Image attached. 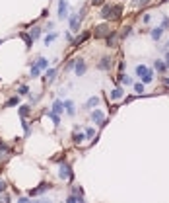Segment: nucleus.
<instances>
[{
	"mask_svg": "<svg viewBox=\"0 0 169 203\" xmlns=\"http://www.w3.org/2000/svg\"><path fill=\"white\" fill-rule=\"evenodd\" d=\"M91 121H93V123H97V125H103V123H105V113H103V111H99V110L91 111Z\"/></svg>",
	"mask_w": 169,
	"mask_h": 203,
	"instance_id": "nucleus-4",
	"label": "nucleus"
},
{
	"mask_svg": "<svg viewBox=\"0 0 169 203\" xmlns=\"http://www.w3.org/2000/svg\"><path fill=\"white\" fill-rule=\"evenodd\" d=\"M109 67H111V59H109V55L101 57V61H99V70H109Z\"/></svg>",
	"mask_w": 169,
	"mask_h": 203,
	"instance_id": "nucleus-7",
	"label": "nucleus"
},
{
	"mask_svg": "<svg viewBox=\"0 0 169 203\" xmlns=\"http://www.w3.org/2000/svg\"><path fill=\"white\" fill-rule=\"evenodd\" d=\"M119 80H121V84H127V86H130V84H132V80H130V78H128L127 74H121Z\"/></svg>",
	"mask_w": 169,
	"mask_h": 203,
	"instance_id": "nucleus-28",
	"label": "nucleus"
},
{
	"mask_svg": "<svg viewBox=\"0 0 169 203\" xmlns=\"http://www.w3.org/2000/svg\"><path fill=\"white\" fill-rule=\"evenodd\" d=\"M0 150H8V147H6V144H4L2 141H0Z\"/></svg>",
	"mask_w": 169,
	"mask_h": 203,
	"instance_id": "nucleus-36",
	"label": "nucleus"
},
{
	"mask_svg": "<svg viewBox=\"0 0 169 203\" xmlns=\"http://www.w3.org/2000/svg\"><path fill=\"white\" fill-rule=\"evenodd\" d=\"M97 104H99V98H97V96H93V98H90V100H87L86 107H95Z\"/></svg>",
	"mask_w": 169,
	"mask_h": 203,
	"instance_id": "nucleus-22",
	"label": "nucleus"
},
{
	"mask_svg": "<svg viewBox=\"0 0 169 203\" xmlns=\"http://www.w3.org/2000/svg\"><path fill=\"white\" fill-rule=\"evenodd\" d=\"M58 176H60L62 180H66V182H72V180H74V176H72V168H70V164L62 162V164H60V168H58Z\"/></svg>",
	"mask_w": 169,
	"mask_h": 203,
	"instance_id": "nucleus-3",
	"label": "nucleus"
},
{
	"mask_svg": "<svg viewBox=\"0 0 169 203\" xmlns=\"http://www.w3.org/2000/svg\"><path fill=\"white\" fill-rule=\"evenodd\" d=\"M84 137H86V135H82V133H74V143H82Z\"/></svg>",
	"mask_w": 169,
	"mask_h": 203,
	"instance_id": "nucleus-30",
	"label": "nucleus"
},
{
	"mask_svg": "<svg viewBox=\"0 0 169 203\" xmlns=\"http://www.w3.org/2000/svg\"><path fill=\"white\" fill-rule=\"evenodd\" d=\"M91 2H93V4H101V2H103V0H91Z\"/></svg>",
	"mask_w": 169,
	"mask_h": 203,
	"instance_id": "nucleus-38",
	"label": "nucleus"
},
{
	"mask_svg": "<svg viewBox=\"0 0 169 203\" xmlns=\"http://www.w3.org/2000/svg\"><path fill=\"white\" fill-rule=\"evenodd\" d=\"M153 68H156L158 72H165L167 64H165V61H156V63H153Z\"/></svg>",
	"mask_w": 169,
	"mask_h": 203,
	"instance_id": "nucleus-12",
	"label": "nucleus"
},
{
	"mask_svg": "<svg viewBox=\"0 0 169 203\" xmlns=\"http://www.w3.org/2000/svg\"><path fill=\"white\" fill-rule=\"evenodd\" d=\"M41 74V68L37 67V64H31V70H29V76H31V78H37Z\"/></svg>",
	"mask_w": 169,
	"mask_h": 203,
	"instance_id": "nucleus-15",
	"label": "nucleus"
},
{
	"mask_svg": "<svg viewBox=\"0 0 169 203\" xmlns=\"http://www.w3.org/2000/svg\"><path fill=\"white\" fill-rule=\"evenodd\" d=\"M35 64H37V67L43 70V68H47V64H49V63H47V59H43V57H41V59H37V61H35Z\"/></svg>",
	"mask_w": 169,
	"mask_h": 203,
	"instance_id": "nucleus-24",
	"label": "nucleus"
},
{
	"mask_svg": "<svg viewBox=\"0 0 169 203\" xmlns=\"http://www.w3.org/2000/svg\"><path fill=\"white\" fill-rule=\"evenodd\" d=\"M87 37H90V33H87V31H84V33H80L76 39H72V43H74V45H80V43H84Z\"/></svg>",
	"mask_w": 169,
	"mask_h": 203,
	"instance_id": "nucleus-11",
	"label": "nucleus"
},
{
	"mask_svg": "<svg viewBox=\"0 0 169 203\" xmlns=\"http://www.w3.org/2000/svg\"><path fill=\"white\" fill-rule=\"evenodd\" d=\"M20 104V98L16 96V98H10L8 102H6V106H8V107H12V106H18Z\"/></svg>",
	"mask_w": 169,
	"mask_h": 203,
	"instance_id": "nucleus-26",
	"label": "nucleus"
},
{
	"mask_svg": "<svg viewBox=\"0 0 169 203\" xmlns=\"http://www.w3.org/2000/svg\"><path fill=\"white\" fill-rule=\"evenodd\" d=\"M146 2H148V0H140V4H146Z\"/></svg>",
	"mask_w": 169,
	"mask_h": 203,
	"instance_id": "nucleus-40",
	"label": "nucleus"
},
{
	"mask_svg": "<svg viewBox=\"0 0 169 203\" xmlns=\"http://www.w3.org/2000/svg\"><path fill=\"white\" fill-rule=\"evenodd\" d=\"M161 33H163V30H161V27H156V30L152 31V37L156 39V41H159V37H161Z\"/></svg>",
	"mask_w": 169,
	"mask_h": 203,
	"instance_id": "nucleus-23",
	"label": "nucleus"
},
{
	"mask_svg": "<svg viewBox=\"0 0 169 203\" xmlns=\"http://www.w3.org/2000/svg\"><path fill=\"white\" fill-rule=\"evenodd\" d=\"M29 110H31V106H21L20 107V117H27V113H29Z\"/></svg>",
	"mask_w": 169,
	"mask_h": 203,
	"instance_id": "nucleus-21",
	"label": "nucleus"
},
{
	"mask_svg": "<svg viewBox=\"0 0 169 203\" xmlns=\"http://www.w3.org/2000/svg\"><path fill=\"white\" fill-rule=\"evenodd\" d=\"M6 190V182H2V180H0V191H4Z\"/></svg>",
	"mask_w": 169,
	"mask_h": 203,
	"instance_id": "nucleus-35",
	"label": "nucleus"
},
{
	"mask_svg": "<svg viewBox=\"0 0 169 203\" xmlns=\"http://www.w3.org/2000/svg\"><path fill=\"white\" fill-rule=\"evenodd\" d=\"M62 104H64V110L68 111V115H74V104H72V100H66Z\"/></svg>",
	"mask_w": 169,
	"mask_h": 203,
	"instance_id": "nucleus-14",
	"label": "nucleus"
},
{
	"mask_svg": "<svg viewBox=\"0 0 169 203\" xmlns=\"http://www.w3.org/2000/svg\"><path fill=\"white\" fill-rule=\"evenodd\" d=\"M58 16L60 18L68 16V4H66V0H58Z\"/></svg>",
	"mask_w": 169,
	"mask_h": 203,
	"instance_id": "nucleus-6",
	"label": "nucleus"
},
{
	"mask_svg": "<svg viewBox=\"0 0 169 203\" xmlns=\"http://www.w3.org/2000/svg\"><path fill=\"white\" fill-rule=\"evenodd\" d=\"M24 131H25V137L31 135V129H29V125H27V121H25V119H24Z\"/></svg>",
	"mask_w": 169,
	"mask_h": 203,
	"instance_id": "nucleus-32",
	"label": "nucleus"
},
{
	"mask_svg": "<svg viewBox=\"0 0 169 203\" xmlns=\"http://www.w3.org/2000/svg\"><path fill=\"white\" fill-rule=\"evenodd\" d=\"M18 92H20V94H29V86H25V84H21Z\"/></svg>",
	"mask_w": 169,
	"mask_h": 203,
	"instance_id": "nucleus-31",
	"label": "nucleus"
},
{
	"mask_svg": "<svg viewBox=\"0 0 169 203\" xmlns=\"http://www.w3.org/2000/svg\"><path fill=\"white\" fill-rule=\"evenodd\" d=\"M105 39H107V45H109V47H115V45H117V33H111V35H107Z\"/></svg>",
	"mask_w": 169,
	"mask_h": 203,
	"instance_id": "nucleus-17",
	"label": "nucleus"
},
{
	"mask_svg": "<svg viewBox=\"0 0 169 203\" xmlns=\"http://www.w3.org/2000/svg\"><path fill=\"white\" fill-rule=\"evenodd\" d=\"M62 110H64V104L56 100L55 104H53V110H51V111H55V113H58V115H60V113H62Z\"/></svg>",
	"mask_w": 169,
	"mask_h": 203,
	"instance_id": "nucleus-13",
	"label": "nucleus"
},
{
	"mask_svg": "<svg viewBox=\"0 0 169 203\" xmlns=\"http://www.w3.org/2000/svg\"><path fill=\"white\" fill-rule=\"evenodd\" d=\"M47 115H49V117L51 119H53V123H55V125H58V123H60V117H58V113H55V111H47Z\"/></svg>",
	"mask_w": 169,
	"mask_h": 203,
	"instance_id": "nucleus-20",
	"label": "nucleus"
},
{
	"mask_svg": "<svg viewBox=\"0 0 169 203\" xmlns=\"http://www.w3.org/2000/svg\"><path fill=\"white\" fill-rule=\"evenodd\" d=\"M66 201L68 203H76V201H84L82 195H70V197H66Z\"/></svg>",
	"mask_w": 169,
	"mask_h": 203,
	"instance_id": "nucleus-25",
	"label": "nucleus"
},
{
	"mask_svg": "<svg viewBox=\"0 0 169 203\" xmlns=\"http://www.w3.org/2000/svg\"><path fill=\"white\" fill-rule=\"evenodd\" d=\"M165 64H167V68H169V53H165Z\"/></svg>",
	"mask_w": 169,
	"mask_h": 203,
	"instance_id": "nucleus-37",
	"label": "nucleus"
},
{
	"mask_svg": "<svg viewBox=\"0 0 169 203\" xmlns=\"http://www.w3.org/2000/svg\"><path fill=\"white\" fill-rule=\"evenodd\" d=\"M122 14V6H103L101 10V16L105 20H117Z\"/></svg>",
	"mask_w": 169,
	"mask_h": 203,
	"instance_id": "nucleus-1",
	"label": "nucleus"
},
{
	"mask_svg": "<svg viewBox=\"0 0 169 203\" xmlns=\"http://www.w3.org/2000/svg\"><path fill=\"white\" fill-rule=\"evenodd\" d=\"M56 72H58L56 68H49V70L45 72V82H47V84L55 80V76H56Z\"/></svg>",
	"mask_w": 169,
	"mask_h": 203,
	"instance_id": "nucleus-10",
	"label": "nucleus"
},
{
	"mask_svg": "<svg viewBox=\"0 0 169 203\" xmlns=\"http://www.w3.org/2000/svg\"><path fill=\"white\" fill-rule=\"evenodd\" d=\"M29 35H31V39L35 41V39H37V37H39V35H41V27H39V26H35V27H33V30H31V31H29Z\"/></svg>",
	"mask_w": 169,
	"mask_h": 203,
	"instance_id": "nucleus-19",
	"label": "nucleus"
},
{
	"mask_svg": "<svg viewBox=\"0 0 169 203\" xmlns=\"http://www.w3.org/2000/svg\"><path fill=\"white\" fill-rule=\"evenodd\" d=\"M93 133H95L93 129H86V133H84V135H86V139H91V137H93Z\"/></svg>",
	"mask_w": 169,
	"mask_h": 203,
	"instance_id": "nucleus-33",
	"label": "nucleus"
},
{
	"mask_svg": "<svg viewBox=\"0 0 169 203\" xmlns=\"http://www.w3.org/2000/svg\"><path fill=\"white\" fill-rule=\"evenodd\" d=\"M163 84H165L167 88H169V78H165V80H163Z\"/></svg>",
	"mask_w": 169,
	"mask_h": 203,
	"instance_id": "nucleus-39",
	"label": "nucleus"
},
{
	"mask_svg": "<svg viewBox=\"0 0 169 203\" xmlns=\"http://www.w3.org/2000/svg\"><path fill=\"white\" fill-rule=\"evenodd\" d=\"M78 27H80V16H76V14H74V16H70V30L76 31Z\"/></svg>",
	"mask_w": 169,
	"mask_h": 203,
	"instance_id": "nucleus-9",
	"label": "nucleus"
},
{
	"mask_svg": "<svg viewBox=\"0 0 169 203\" xmlns=\"http://www.w3.org/2000/svg\"><path fill=\"white\" fill-rule=\"evenodd\" d=\"M134 92H136V94H144V82L134 84Z\"/></svg>",
	"mask_w": 169,
	"mask_h": 203,
	"instance_id": "nucleus-29",
	"label": "nucleus"
},
{
	"mask_svg": "<svg viewBox=\"0 0 169 203\" xmlns=\"http://www.w3.org/2000/svg\"><path fill=\"white\" fill-rule=\"evenodd\" d=\"M56 39V33H49L47 37H45V45H51V43H53Z\"/></svg>",
	"mask_w": 169,
	"mask_h": 203,
	"instance_id": "nucleus-27",
	"label": "nucleus"
},
{
	"mask_svg": "<svg viewBox=\"0 0 169 203\" xmlns=\"http://www.w3.org/2000/svg\"><path fill=\"white\" fill-rule=\"evenodd\" d=\"M107 31H109V26L105 24V26H101V27H97V30H95V35H97V37H103Z\"/></svg>",
	"mask_w": 169,
	"mask_h": 203,
	"instance_id": "nucleus-16",
	"label": "nucleus"
},
{
	"mask_svg": "<svg viewBox=\"0 0 169 203\" xmlns=\"http://www.w3.org/2000/svg\"><path fill=\"white\" fill-rule=\"evenodd\" d=\"M49 184H41V186H37V187H35V190H31V191H29V195H39V193H43V191H47L49 190Z\"/></svg>",
	"mask_w": 169,
	"mask_h": 203,
	"instance_id": "nucleus-8",
	"label": "nucleus"
},
{
	"mask_svg": "<svg viewBox=\"0 0 169 203\" xmlns=\"http://www.w3.org/2000/svg\"><path fill=\"white\" fill-rule=\"evenodd\" d=\"M122 96H124L122 88H117V90H113V92H111V100H119V98H122Z\"/></svg>",
	"mask_w": 169,
	"mask_h": 203,
	"instance_id": "nucleus-18",
	"label": "nucleus"
},
{
	"mask_svg": "<svg viewBox=\"0 0 169 203\" xmlns=\"http://www.w3.org/2000/svg\"><path fill=\"white\" fill-rule=\"evenodd\" d=\"M74 68H76L74 72H76L78 76H84V74H86V63H84V59H78V61L74 63Z\"/></svg>",
	"mask_w": 169,
	"mask_h": 203,
	"instance_id": "nucleus-5",
	"label": "nucleus"
},
{
	"mask_svg": "<svg viewBox=\"0 0 169 203\" xmlns=\"http://www.w3.org/2000/svg\"><path fill=\"white\" fill-rule=\"evenodd\" d=\"M134 70H136V74L142 78V82H144V84H150V82H152L153 72H152L148 67H146V64H138V67H136Z\"/></svg>",
	"mask_w": 169,
	"mask_h": 203,
	"instance_id": "nucleus-2",
	"label": "nucleus"
},
{
	"mask_svg": "<svg viewBox=\"0 0 169 203\" xmlns=\"http://www.w3.org/2000/svg\"><path fill=\"white\" fill-rule=\"evenodd\" d=\"M169 27V18H163V24H161V30H167Z\"/></svg>",
	"mask_w": 169,
	"mask_h": 203,
	"instance_id": "nucleus-34",
	"label": "nucleus"
},
{
	"mask_svg": "<svg viewBox=\"0 0 169 203\" xmlns=\"http://www.w3.org/2000/svg\"><path fill=\"white\" fill-rule=\"evenodd\" d=\"M0 43H2V39H0Z\"/></svg>",
	"mask_w": 169,
	"mask_h": 203,
	"instance_id": "nucleus-41",
	"label": "nucleus"
}]
</instances>
